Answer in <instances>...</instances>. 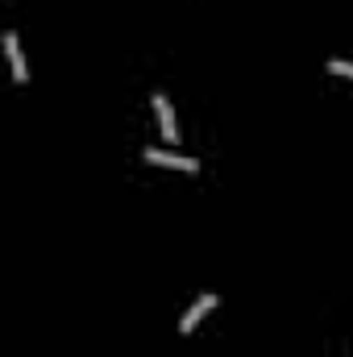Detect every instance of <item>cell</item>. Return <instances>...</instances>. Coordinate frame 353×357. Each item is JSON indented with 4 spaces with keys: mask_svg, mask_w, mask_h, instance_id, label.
Returning <instances> with one entry per match:
<instances>
[{
    "mask_svg": "<svg viewBox=\"0 0 353 357\" xmlns=\"http://www.w3.org/2000/svg\"><path fill=\"white\" fill-rule=\"evenodd\" d=\"M146 162H154V167H171V171H200L195 158H183V154H171V150H146Z\"/></svg>",
    "mask_w": 353,
    "mask_h": 357,
    "instance_id": "3",
    "label": "cell"
},
{
    "mask_svg": "<svg viewBox=\"0 0 353 357\" xmlns=\"http://www.w3.org/2000/svg\"><path fill=\"white\" fill-rule=\"evenodd\" d=\"M154 112H158V125H163V137H167V146H175L179 142V129H175V108H171V100L158 91L154 96Z\"/></svg>",
    "mask_w": 353,
    "mask_h": 357,
    "instance_id": "2",
    "label": "cell"
},
{
    "mask_svg": "<svg viewBox=\"0 0 353 357\" xmlns=\"http://www.w3.org/2000/svg\"><path fill=\"white\" fill-rule=\"evenodd\" d=\"M4 54H8L13 79H17V84H29V71H25V54H21V42H17V33H13V29L4 33Z\"/></svg>",
    "mask_w": 353,
    "mask_h": 357,
    "instance_id": "1",
    "label": "cell"
},
{
    "mask_svg": "<svg viewBox=\"0 0 353 357\" xmlns=\"http://www.w3.org/2000/svg\"><path fill=\"white\" fill-rule=\"evenodd\" d=\"M329 75H345V79H353V63H345V59H329Z\"/></svg>",
    "mask_w": 353,
    "mask_h": 357,
    "instance_id": "5",
    "label": "cell"
},
{
    "mask_svg": "<svg viewBox=\"0 0 353 357\" xmlns=\"http://www.w3.org/2000/svg\"><path fill=\"white\" fill-rule=\"evenodd\" d=\"M212 307H216V295H200V299L191 303V312L183 316V324H179V333H191V328H195V324H200V320H204V316L212 312Z\"/></svg>",
    "mask_w": 353,
    "mask_h": 357,
    "instance_id": "4",
    "label": "cell"
}]
</instances>
